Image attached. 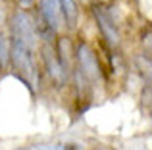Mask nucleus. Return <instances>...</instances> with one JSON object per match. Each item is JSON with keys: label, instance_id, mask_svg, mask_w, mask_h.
Segmentation results:
<instances>
[{"label": "nucleus", "instance_id": "1", "mask_svg": "<svg viewBox=\"0 0 152 150\" xmlns=\"http://www.w3.org/2000/svg\"><path fill=\"white\" fill-rule=\"evenodd\" d=\"M10 33H12V41H18L21 44L29 46V48H37V27H35L33 19L27 15V12L19 10L10 17Z\"/></svg>", "mask_w": 152, "mask_h": 150}, {"label": "nucleus", "instance_id": "2", "mask_svg": "<svg viewBox=\"0 0 152 150\" xmlns=\"http://www.w3.org/2000/svg\"><path fill=\"white\" fill-rule=\"evenodd\" d=\"M75 58H77V68L85 81L96 83L100 79V64H98V58L94 54V50L89 44L81 42L77 46V50H75Z\"/></svg>", "mask_w": 152, "mask_h": 150}, {"label": "nucleus", "instance_id": "3", "mask_svg": "<svg viewBox=\"0 0 152 150\" xmlns=\"http://www.w3.org/2000/svg\"><path fill=\"white\" fill-rule=\"evenodd\" d=\"M94 17H96V21H98V29L102 31L104 39H106L112 46H118L119 44V33H118V27H115L112 15L108 14L104 8L96 6L94 8Z\"/></svg>", "mask_w": 152, "mask_h": 150}, {"label": "nucleus", "instance_id": "4", "mask_svg": "<svg viewBox=\"0 0 152 150\" xmlns=\"http://www.w3.org/2000/svg\"><path fill=\"white\" fill-rule=\"evenodd\" d=\"M41 15L42 21L46 23V27L56 33L62 25V14H60V4L58 0H41Z\"/></svg>", "mask_w": 152, "mask_h": 150}, {"label": "nucleus", "instance_id": "5", "mask_svg": "<svg viewBox=\"0 0 152 150\" xmlns=\"http://www.w3.org/2000/svg\"><path fill=\"white\" fill-rule=\"evenodd\" d=\"M45 64H46V69H48L50 77L54 79V83H58V85H64L67 79V71L64 69L62 62L58 60V54H56V50H50V48H45Z\"/></svg>", "mask_w": 152, "mask_h": 150}, {"label": "nucleus", "instance_id": "6", "mask_svg": "<svg viewBox=\"0 0 152 150\" xmlns=\"http://www.w3.org/2000/svg\"><path fill=\"white\" fill-rule=\"evenodd\" d=\"M60 4V14H62V21L66 23L67 29H75L79 21V8L75 0H58Z\"/></svg>", "mask_w": 152, "mask_h": 150}, {"label": "nucleus", "instance_id": "7", "mask_svg": "<svg viewBox=\"0 0 152 150\" xmlns=\"http://www.w3.org/2000/svg\"><path fill=\"white\" fill-rule=\"evenodd\" d=\"M19 4H21V6H25V8H29L31 4H33V0H19Z\"/></svg>", "mask_w": 152, "mask_h": 150}, {"label": "nucleus", "instance_id": "8", "mask_svg": "<svg viewBox=\"0 0 152 150\" xmlns=\"http://www.w3.org/2000/svg\"><path fill=\"white\" fill-rule=\"evenodd\" d=\"M14 150H33V148H14Z\"/></svg>", "mask_w": 152, "mask_h": 150}]
</instances>
